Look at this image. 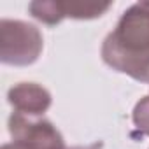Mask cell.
<instances>
[{
	"label": "cell",
	"mask_w": 149,
	"mask_h": 149,
	"mask_svg": "<svg viewBox=\"0 0 149 149\" xmlns=\"http://www.w3.org/2000/svg\"><path fill=\"white\" fill-rule=\"evenodd\" d=\"M102 60L119 74L149 83V2L130 6L104 39Z\"/></svg>",
	"instance_id": "obj_1"
},
{
	"label": "cell",
	"mask_w": 149,
	"mask_h": 149,
	"mask_svg": "<svg viewBox=\"0 0 149 149\" xmlns=\"http://www.w3.org/2000/svg\"><path fill=\"white\" fill-rule=\"evenodd\" d=\"M44 47L40 30L21 19L0 21V60L6 65L26 67L39 60Z\"/></svg>",
	"instance_id": "obj_2"
},
{
	"label": "cell",
	"mask_w": 149,
	"mask_h": 149,
	"mask_svg": "<svg viewBox=\"0 0 149 149\" xmlns=\"http://www.w3.org/2000/svg\"><path fill=\"white\" fill-rule=\"evenodd\" d=\"M111 2H93V0H37L28 6L30 14L44 25L54 26L65 18L72 19H95L104 16Z\"/></svg>",
	"instance_id": "obj_3"
},
{
	"label": "cell",
	"mask_w": 149,
	"mask_h": 149,
	"mask_svg": "<svg viewBox=\"0 0 149 149\" xmlns=\"http://www.w3.org/2000/svg\"><path fill=\"white\" fill-rule=\"evenodd\" d=\"M7 100L14 107V112L28 118H40L53 104L51 93L37 83H19L13 86L7 93Z\"/></svg>",
	"instance_id": "obj_4"
},
{
	"label": "cell",
	"mask_w": 149,
	"mask_h": 149,
	"mask_svg": "<svg viewBox=\"0 0 149 149\" xmlns=\"http://www.w3.org/2000/svg\"><path fill=\"white\" fill-rule=\"evenodd\" d=\"M132 121L135 132L140 137H149V95H146L135 104L132 112Z\"/></svg>",
	"instance_id": "obj_5"
},
{
	"label": "cell",
	"mask_w": 149,
	"mask_h": 149,
	"mask_svg": "<svg viewBox=\"0 0 149 149\" xmlns=\"http://www.w3.org/2000/svg\"><path fill=\"white\" fill-rule=\"evenodd\" d=\"M104 147V142L98 140V142H93V144H88V146H74V147H67L65 144L61 146H54V147H49V149H102Z\"/></svg>",
	"instance_id": "obj_6"
},
{
	"label": "cell",
	"mask_w": 149,
	"mask_h": 149,
	"mask_svg": "<svg viewBox=\"0 0 149 149\" xmlns=\"http://www.w3.org/2000/svg\"><path fill=\"white\" fill-rule=\"evenodd\" d=\"M2 149H32V147H28V146L23 144V142H16V140H13V142H9V144H4Z\"/></svg>",
	"instance_id": "obj_7"
}]
</instances>
